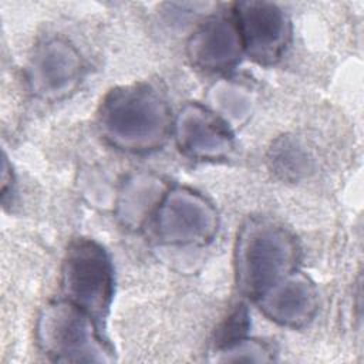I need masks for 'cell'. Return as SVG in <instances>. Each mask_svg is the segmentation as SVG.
I'll return each instance as SVG.
<instances>
[{"instance_id": "8992f818", "label": "cell", "mask_w": 364, "mask_h": 364, "mask_svg": "<svg viewBox=\"0 0 364 364\" xmlns=\"http://www.w3.org/2000/svg\"><path fill=\"white\" fill-rule=\"evenodd\" d=\"M216 230V213L200 195L173 189L164 195L156 210V232L169 243L202 245Z\"/></svg>"}, {"instance_id": "7a4b0ae2", "label": "cell", "mask_w": 364, "mask_h": 364, "mask_svg": "<svg viewBox=\"0 0 364 364\" xmlns=\"http://www.w3.org/2000/svg\"><path fill=\"white\" fill-rule=\"evenodd\" d=\"M299 249L283 226L253 219L245 225L236 246V277L243 294L259 300L274 284L296 272Z\"/></svg>"}, {"instance_id": "8fae6325", "label": "cell", "mask_w": 364, "mask_h": 364, "mask_svg": "<svg viewBox=\"0 0 364 364\" xmlns=\"http://www.w3.org/2000/svg\"><path fill=\"white\" fill-rule=\"evenodd\" d=\"M249 330V314L243 304H237L220 323L215 334V347L220 351H229L246 341Z\"/></svg>"}, {"instance_id": "5b68a950", "label": "cell", "mask_w": 364, "mask_h": 364, "mask_svg": "<svg viewBox=\"0 0 364 364\" xmlns=\"http://www.w3.org/2000/svg\"><path fill=\"white\" fill-rule=\"evenodd\" d=\"M243 51L256 63L269 65L286 51L291 27L287 16L276 4L267 1H242L233 9Z\"/></svg>"}, {"instance_id": "277c9868", "label": "cell", "mask_w": 364, "mask_h": 364, "mask_svg": "<svg viewBox=\"0 0 364 364\" xmlns=\"http://www.w3.org/2000/svg\"><path fill=\"white\" fill-rule=\"evenodd\" d=\"M61 286L65 300L101 327L114 296V269L105 249L92 239H74L65 250Z\"/></svg>"}, {"instance_id": "ba28073f", "label": "cell", "mask_w": 364, "mask_h": 364, "mask_svg": "<svg viewBox=\"0 0 364 364\" xmlns=\"http://www.w3.org/2000/svg\"><path fill=\"white\" fill-rule=\"evenodd\" d=\"M78 53L65 41L50 40L34 54L30 65L33 90L44 97H58L75 87L81 77Z\"/></svg>"}, {"instance_id": "6da1fadb", "label": "cell", "mask_w": 364, "mask_h": 364, "mask_svg": "<svg viewBox=\"0 0 364 364\" xmlns=\"http://www.w3.org/2000/svg\"><path fill=\"white\" fill-rule=\"evenodd\" d=\"M98 125L111 145L129 152H149L168 139L172 131L171 109L152 85H122L111 90L102 100Z\"/></svg>"}, {"instance_id": "30bf717a", "label": "cell", "mask_w": 364, "mask_h": 364, "mask_svg": "<svg viewBox=\"0 0 364 364\" xmlns=\"http://www.w3.org/2000/svg\"><path fill=\"white\" fill-rule=\"evenodd\" d=\"M256 301L270 320L289 327L304 326L317 309L313 284L297 272L280 280Z\"/></svg>"}, {"instance_id": "52a82bcc", "label": "cell", "mask_w": 364, "mask_h": 364, "mask_svg": "<svg viewBox=\"0 0 364 364\" xmlns=\"http://www.w3.org/2000/svg\"><path fill=\"white\" fill-rule=\"evenodd\" d=\"M176 138L181 149L198 159H220L233 148V135L226 122L212 111L192 104L176 121Z\"/></svg>"}, {"instance_id": "3957f363", "label": "cell", "mask_w": 364, "mask_h": 364, "mask_svg": "<svg viewBox=\"0 0 364 364\" xmlns=\"http://www.w3.org/2000/svg\"><path fill=\"white\" fill-rule=\"evenodd\" d=\"M41 351L58 363L108 361L111 348L97 321L68 300L47 304L37 321Z\"/></svg>"}, {"instance_id": "7c38bea8", "label": "cell", "mask_w": 364, "mask_h": 364, "mask_svg": "<svg viewBox=\"0 0 364 364\" xmlns=\"http://www.w3.org/2000/svg\"><path fill=\"white\" fill-rule=\"evenodd\" d=\"M304 162L306 156L291 145L284 144V146H279V149H274L273 165L277 172H282L286 176H289L290 173L297 175L299 172H301Z\"/></svg>"}, {"instance_id": "9c48e42d", "label": "cell", "mask_w": 364, "mask_h": 364, "mask_svg": "<svg viewBox=\"0 0 364 364\" xmlns=\"http://www.w3.org/2000/svg\"><path fill=\"white\" fill-rule=\"evenodd\" d=\"M188 51L192 63L199 68L223 71L233 67L243 51L233 16L208 20L192 36Z\"/></svg>"}]
</instances>
